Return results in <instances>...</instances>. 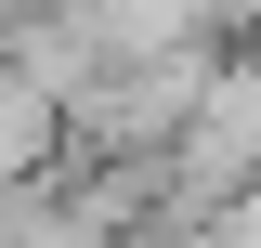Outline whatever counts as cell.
Returning a JSON list of instances; mask_svg holds the SVG:
<instances>
[{"mask_svg":"<svg viewBox=\"0 0 261 248\" xmlns=\"http://www.w3.org/2000/svg\"><path fill=\"white\" fill-rule=\"evenodd\" d=\"M157 170H170V196H183V209H222V196L261 183V39H248V27L209 39L196 105H183V131L157 144Z\"/></svg>","mask_w":261,"mask_h":248,"instance_id":"1","label":"cell"},{"mask_svg":"<svg viewBox=\"0 0 261 248\" xmlns=\"http://www.w3.org/2000/svg\"><path fill=\"white\" fill-rule=\"evenodd\" d=\"M0 65L27 79V92H53V105H79L105 79V27H92V0H53V13H27V27L0 39Z\"/></svg>","mask_w":261,"mask_h":248,"instance_id":"2","label":"cell"},{"mask_svg":"<svg viewBox=\"0 0 261 248\" xmlns=\"http://www.w3.org/2000/svg\"><path fill=\"white\" fill-rule=\"evenodd\" d=\"M0 248H118V222L79 196V170H27V183H0Z\"/></svg>","mask_w":261,"mask_h":248,"instance_id":"3","label":"cell"},{"mask_svg":"<svg viewBox=\"0 0 261 248\" xmlns=\"http://www.w3.org/2000/svg\"><path fill=\"white\" fill-rule=\"evenodd\" d=\"M92 27H105V53H209V39H235L222 0H92Z\"/></svg>","mask_w":261,"mask_h":248,"instance_id":"4","label":"cell"},{"mask_svg":"<svg viewBox=\"0 0 261 248\" xmlns=\"http://www.w3.org/2000/svg\"><path fill=\"white\" fill-rule=\"evenodd\" d=\"M53 157H65V105L0 65V183H27V170H53Z\"/></svg>","mask_w":261,"mask_h":248,"instance_id":"5","label":"cell"},{"mask_svg":"<svg viewBox=\"0 0 261 248\" xmlns=\"http://www.w3.org/2000/svg\"><path fill=\"white\" fill-rule=\"evenodd\" d=\"M27 13H53V0H0V39H13V27H27Z\"/></svg>","mask_w":261,"mask_h":248,"instance_id":"6","label":"cell"},{"mask_svg":"<svg viewBox=\"0 0 261 248\" xmlns=\"http://www.w3.org/2000/svg\"><path fill=\"white\" fill-rule=\"evenodd\" d=\"M248 39H261V27H248Z\"/></svg>","mask_w":261,"mask_h":248,"instance_id":"7","label":"cell"}]
</instances>
